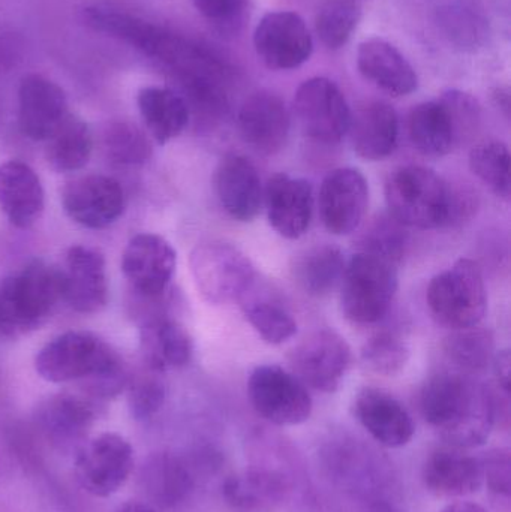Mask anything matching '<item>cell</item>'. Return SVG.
Wrapping results in <instances>:
<instances>
[{"label":"cell","instance_id":"obj_1","mask_svg":"<svg viewBox=\"0 0 511 512\" xmlns=\"http://www.w3.org/2000/svg\"><path fill=\"white\" fill-rule=\"evenodd\" d=\"M426 423L456 448L485 444L497 420V399L482 384L462 373H438L420 394Z\"/></svg>","mask_w":511,"mask_h":512},{"label":"cell","instance_id":"obj_2","mask_svg":"<svg viewBox=\"0 0 511 512\" xmlns=\"http://www.w3.org/2000/svg\"><path fill=\"white\" fill-rule=\"evenodd\" d=\"M35 369L54 384L83 382L84 390L96 399L116 397L131 379L111 346L84 331H68L48 342L36 355Z\"/></svg>","mask_w":511,"mask_h":512},{"label":"cell","instance_id":"obj_3","mask_svg":"<svg viewBox=\"0 0 511 512\" xmlns=\"http://www.w3.org/2000/svg\"><path fill=\"white\" fill-rule=\"evenodd\" d=\"M63 300L62 271L42 261L0 279V336H26L47 322Z\"/></svg>","mask_w":511,"mask_h":512},{"label":"cell","instance_id":"obj_4","mask_svg":"<svg viewBox=\"0 0 511 512\" xmlns=\"http://www.w3.org/2000/svg\"><path fill=\"white\" fill-rule=\"evenodd\" d=\"M453 188L435 171L407 165L390 174L386 200L390 215L405 227L435 230L450 225Z\"/></svg>","mask_w":511,"mask_h":512},{"label":"cell","instance_id":"obj_5","mask_svg":"<svg viewBox=\"0 0 511 512\" xmlns=\"http://www.w3.org/2000/svg\"><path fill=\"white\" fill-rule=\"evenodd\" d=\"M426 300L432 315L444 327H476L488 309L482 268L473 259H459L431 280Z\"/></svg>","mask_w":511,"mask_h":512},{"label":"cell","instance_id":"obj_6","mask_svg":"<svg viewBox=\"0 0 511 512\" xmlns=\"http://www.w3.org/2000/svg\"><path fill=\"white\" fill-rule=\"evenodd\" d=\"M195 286L210 304L240 301L257 282L251 259L221 240L200 243L189 256Z\"/></svg>","mask_w":511,"mask_h":512},{"label":"cell","instance_id":"obj_7","mask_svg":"<svg viewBox=\"0 0 511 512\" xmlns=\"http://www.w3.org/2000/svg\"><path fill=\"white\" fill-rule=\"evenodd\" d=\"M396 291L395 264L359 252L342 274V312L354 324H374L387 315Z\"/></svg>","mask_w":511,"mask_h":512},{"label":"cell","instance_id":"obj_8","mask_svg":"<svg viewBox=\"0 0 511 512\" xmlns=\"http://www.w3.org/2000/svg\"><path fill=\"white\" fill-rule=\"evenodd\" d=\"M248 394L255 411L276 426H299L312 414L306 385L281 366H260L251 373Z\"/></svg>","mask_w":511,"mask_h":512},{"label":"cell","instance_id":"obj_9","mask_svg":"<svg viewBox=\"0 0 511 512\" xmlns=\"http://www.w3.org/2000/svg\"><path fill=\"white\" fill-rule=\"evenodd\" d=\"M74 471L81 489L96 498H108L131 477L134 450L123 436L102 433L77 451Z\"/></svg>","mask_w":511,"mask_h":512},{"label":"cell","instance_id":"obj_10","mask_svg":"<svg viewBox=\"0 0 511 512\" xmlns=\"http://www.w3.org/2000/svg\"><path fill=\"white\" fill-rule=\"evenodd\" d=\"M294 111L303 134L321 144H338L348 134L351 110L335 81L314 77L300 84Z\"/></svg>","mask_w":511,"mask_h":512},{"label":"cell","instance_id":"obj_11","mask_svg":"<svg viewBox=\"0 0 511 512\" xmlns=\"http://www.w3.org/2000/svg\"><path fill=\"white\" fill-rule=\"evenodd\" d=\"M258 59L272 71H291L308 62L314 50L311 32L296 12L273 11L255 27Z\"/></svg>","mask_w":511,"mask_h":512},{"label":"cell","instance_id":"obj_12","mask_svg":"<svg viewBox=\"0 0 511 512\" xmlns=\"http://www.w3.org/2000/svg\"><path fill=\"white\" fill-rule=\"evenodd\" d=\"M351 360L353 354L347 340L332 330L311 334L290 354L294 375L303 384L323 393H333L341 387Z\"/></svg>","mask_w":511,"mask_h":512},{"label":"cell","instance_id":"obj_13","mask_svg":"<svg viewBox=\"0 0 511 512\" xmlns=\"http://www.w3.org/2000/svg\"><path fill=\"white\" fill-rule=\"evenodd\" d=\"M176 251L156 234H138L126 246L122 271L135 294L143 300H159L167 292L176 271Z\"/></svg>","mask_w":511,"mask_h":512},{"label":"cell","instance_id":"obj_14","mask_svg":"<svg viewBox=\"0 0 511 512\" xmlns=\"http://www.w3.org/2000/svg\"><path fill=\"white\" fill-rule=\"evenodd\" d=\"M62 204L66 215L81 227L102 230L125 212V194L117 180L90 174L66 183Z\"/></svg>","mask_w":511,"mask_h":512},{"label":"cell","instance_id":"obj_15","mask_svg":"<svg viewBox=\"0 0 511 512\" xmlns=\"http://www.w3.org/2000/svg\"><path fill=\"white\" fill-rule=\"evenodd\" d=\"M369 186L354 168H338L324 177L320 188V215L324 227L335 236L353 233L365 219Z\"/></svg>","mask_w":511,"mask_h":512},{"label":"cell","instance_id":"obj_16","mask_svg":"<svg viewBox=\"0 0 511 512\" xmlns=\"http://www.w3.org/2000/svg\"><path fill=\"white\" fill-rule=\"evenodd\" d=\"M68 98L59 84L29 74L18 86V126L29 140L47 141L69 116Z\"/></svg>","mask_w":511,"mask_h":512},{"label":"cell","instance_id":"obj_17","mask_svg":"<svg viewBox=\"0 0 511 512\" xmlns=\"http://www.w3.org/2000/svg\"><path fill=\"white\" fill-rule=\"evenodd\" d=\"M290 113L275 93H252L237 114L240 137L261 155H276L284 149L290 134Z\"/></svg>","mask_w":511,"mask_h":512},{"label":"cell","instance_id":"obj_18","mask_svg":"<svg viewBox=\"0 0 511 512\" xmlns=\"http://www.w3.org/2000/svg\"><path fill=\"white\" fill-rule=\"evenodd\" d=\"M62 271L63 300L78 313H98L108 303L104 256L87 246H72Z\"/></svg>","mask_w":511,"mask_h":512},{"label":"cell","instance_id":"obj_19","mask_svg":"<svg viewBox=\"0 0 511 512\" xmlns=\"http://www.w3.org/2000/svg\"><path fill=\"white\" fill-rule=\"evenodd\" d=\"M96 415L95 403L89 399L75 394H56L42 403L38 411V424L56 450L77 453L86 444Z\"/></svg>","mask_w":511,"mask_h":512},{"label":"cell","instance_id":"obj_20","mask_svg":"<svg viewBox=\"0 0 511 512\" xmlns=\"http://www.w3.org/2000/svg\"><path fill=\"white\" fill-rule=\"evenodd\" d=\"M267 218L279 236L296 240L308 231L314 210L312 185L305 179L275 174L264 191Z\"/></svg>","mask_w":511,"mask_h":512},{"label":"cell","instance_id":"obj_21","mask_svg":"<svg viewBox=\"0 0 511 512\" xmlns=\"http://www.w3.org/2000/svg\"><path fill=\"white\" fill-rule=\"evenodd\" d=\"M354 414L369 435L387 448L410 444L416 427L413 417L392 394L377 388H363L354 400Z\"/></svg>","mask_w":511,"mask_h":512},{"label":"cell","instance_id":"obj_22","mask_svg":"<svg viewBox=\"0 0 511 512\" xmlns=\"http://www.w3.org/2000/svg\"><path fill=\"white\" fill-rule=\"evenodd\" d=\"M215 191L225 212L239 222L257 218L263 206V185L255 165L242 155H227L215 171Z\"/></svg>","mask_w":511,"mask_h":512},{"label":"cell","instance_id":"obj_23","mask_svg":"<svg viewBox=\"0 0 511 512\" xmlns=\"http://www.w3.org/2000/svg\"><path fill=\"white\" fill-rule=\"evenodd\" d=\"M357 68L369 83L395 98L411 95L419 87L416 69L386 39L371 38L363 41L357 50Z\"/></svg>","mask_w":511,"mask_h":512},{"label":"cell","instance_id":"obj_24","mask_svg":"<svg viewBox=\"0 0 511 512\" xmlns=\"http://www.w3.org/2000/svg\"><path fill=\"white\" fill-rule=\"evenodd\" d=\"M423 481L429 492L441 498L473 495L485 483L482 460L465 453L464 448H438L426 459Z\"/></svg>","mask_w":511,"mask_h":512},{"label":"cell","instance_id":"obj_25","mask_svg":"<svg viewBox=\"0 0 511 512\" xmlns=\"http://www.w3.org/2000/svg\"><path fill=\"white\" fill-rule=\"evenodd\" d=\"M45 195L38 174L20 161L0 165V210L14 227L27 230L44 213Z\"/></svg>","mask_w":511,"mask_h":512},{"label":"cell","instance_id":"obj_26","mask_svg":"<svg viewBox=\"0 0 511 512\" xmlns=\"http://www.w3.org/2000/svg\"><path fill=\"white\" fill-rule=\"evenodd\" d=\"M351 144L366 161H380L392 155L399 137V119L395 108L386 102L372 101L351 114Z\"/></svg>","mask_w":511,"mask_h":512},{"label":"cell","instance_id":"obj_27","mask_svg":"<svg viewBox=\"0 0 511 512\" xmlns=\"http://www.w3.org/2000/svg\"><path fill=\"white\" fill-rule=\"evenodd\" d=\"M140 349L147 369L158 373L186 366L194 354V345L185 327L164 315L152 316L143 322Z\"/></svg>","mask_w":511,"mask_h":512},{"label":"cell","instance_id":"obj_28","mask_svg":"<svg viewBox=\"0 0 511 512\" xmlns=\"http://www.w3.org/2000/svg\"><path fill=\"white\" fill-rule=\"evenodd\" d=\"M224 498L237 512H276L287 501V478L270 469H246L228 477Z\"/></svg>","mask_w":511,"mask_h":512},{"label":"cell","instance_id":"obj_29","mask_svg":"<svg viewBox=\"0 0 511 512\" xmlns=\"http://www.w3.org/2000/svg\"><path fill=\"white\" fill-rule=\"evenodd\" d=\"M194 483L188 463L173 453L152 454L141 469L144 492L162 508L183 504L191 495Z\"/></svg>","mask_w":511,"mask_h":512},{"label":"cell","instance_id":"obj_30","mask_svg":"<svg viewBox=\"0 0 511 512\" xmlns=\"http://www.w3.org/2000/svg\"><path fill=\"white\" fill-rule=\"evenodd\" d=\"M408 135L414 149L428 158L449 155L459 144L452 114L441 98L422 102L411 110Z\"/></svg>","mask_w":511,"mask_h":512},{"label":"cell","instance_id":"obj_31","mask_svg":"<svg viewBox=\"0 0 511 512\" xmlns=\"http://www.w3.org/2000/svg\"><path fill=\"white\" fill-rule=\"evenodd\" d=\"M137 105L147 131L158 144L179 137L191 119L185 99L168 87H143L138 92Z\"/></svg>","mask_w":511,"mask_h":512},{"label":"cell","instance_id":"obj_32","mask_svg":"<svg viewBox=\"0 0 511 512\" xmlns=\"http://www.w3.org/2000/svg\"><path fill=\"white\" fill-rule=\"evenodd\" d=\"M291 270L297 285L306 294L323 297L342 280L345 259L338 246H312L296 256Z\"/></svg>","mask_w":511,"mask_h":512},{"label":"cell","instance_id":"obj_33","mask_svg":"<svg viewBox=\"0 0 511 512\" xmlns=\"http://www.w3.org/2000/svg\"><path fill=\"white\" fill-rule=\"evenodd\" d=\"M92 132L80 117L69 114L63 125L47 140L48 164L59 173L81 170L92 155Z\"/></svg>","mask_w":511,"mask_h":512},{"label":"cell","instance_id":"obj_34","mask_svg":"<svg viewBox=\"0 0 511 512\" xmlns=\"http://www.w3.org/2000/svg\"><path fill=\"white\" fill-rule=\"evenodd\" d=\"M444 354L450 363L465 373H477L488 369L495 357V339L486 328L470 327L453 330L444 339Z\"/></svg>","mask_w":511,"mask_h":512},{"label":"cell","instance_id":"obj_35","mask_svg":"<svg viewBox=\"0 0 511 512\" xmlns=\"http://www.w3.org/2000/svg\"><path fill=\"white\" fill-rule=\"evenodd\" d=\"M362 18L359 0H323L315 15V32L329 50L344 47Z\"/></svg>","mask_w":511,"mask_h":512},{"label":"cell","instance_id":"obj_36","mask_svg":"<svg viewBox=\"0 0 511 512\" xmlns=\"http://www.w3.org/2000/svg\"><path fill=\"white\" fill-rule=\"evenodd\" d=\"M252 289L240 300L249 324L270 345L290 340L297 333V322L291 313L269 298H258L252 294Z\"/></svg>","mask_w":511,"mask_h":512},{"label":"cell","instance_id":"obj_37","mask_svg":"<svg viewBox=\"0 0 511 512\" xmlns=\"http://www.w3.org/2000/svg\"><path fill=\"white\" fill-rule=\"evenodd\" d=\"M102 147L111 162L125 167L146 164L153 153L149 137L134 123L125 120H116L105 126Z\"/></svg>","mask_w":511,"mask_h":512},{"label":"cell","instance_id":"obj_38","mask_svg":"<svg viewBox=\"0 0 511 512\" xmlns=\"http://www.w3.org/2000/svg\"><path fill=\"white\" fill-rule=\"evenodd\" d=\"M510 150L498 140L476 144L470 152V168L497 197L510 200Z\"/></svg>","mask_w":511,"mask_h":512},{"label":"cell","instance_id":"obj_39","mask_svg":"<svg viewBox=\"0 0 511 512\" xmlns=\"http://www.w3.org/2000/svg\"><path fill=\"white\" fill-rule=\"evenodd\" d=\"M405 228L390 213L375 216L360 236V252L398 264L410 245V236Z\"/></svg>","mask_w":511,"mask_h":512},{"label":"cell","instance_id":"obj_40","mask_svg":"<svg viewBox=\"0 0 511 512\" xmlns=\"http://www.w3.org/2000/svg\"><path fill=\"white\" fill-rule=\"evenodd\" d=\"M410 358L407 342L390 331L375 334L362 349V360L369 370L378 375H398Z\"/></svg>","mask_w":511,"mask_h":512},{"label":"cell","instance_id":"obj_41","mask_svg":"<svg viewBox=\"0 0 511 512\" xmlns=\"http://www.w3.org/2000/svg\"><path fill=\"white\" fill-rule=\"evenodd\" d=\"M198 14L225 38H234L245 29L251 0H191Z\"/></svg>","mask_w":511,"mask_h":512},{"label":"cell","instance_id":"obj_42","mask_svg":"<svg viewBox=\"0 0 511 512\" xmlns=\"http://www.w3.org/2000/svg\"><path fill=\"white\" fill-rule=\"evenodd\" d=\"M153 370L129 379L128 406L132 417L138 421L155 417L165 402V385Z\"/></svg>","mask_w":511,"mask_h":512},{"label":"cell","instance_id":"obj_43","mask_svg":"<svg viewBox=\"0 0 511 512\" xmlns=\"http://www.w3.org/2000/svg\"><path fill=\"white\" fill-rule=\"evenodd\" d=\"M441 101L446 104L450 114H452L459 144L473 137L477 128H479L480 119H482V108H480L479 101L470 93L458 89H450L444 92L441 95Z\"/></svg>","mask_w":511,"mask_h":512},{"label":"cell","instance_id":"obj_44","mask_svg":"<svg viewBox=\"0 0 511 512\" xmlns=\"http://www.w3.org/2000/svg\"><path fill=\"white\" fill-rule=\"evenodd\" d=\"M483 480L498 496L509 498L511 493V457L506 448L492 450L482 460Z\"/></svg>","mask_w":511,"mask_h":512},{"label":"cell","instance_id":"obj_45","mask_svg":"<svg viewBox=\"0 0 511 512\" xmlns=\"http://www.w3.org/2000/svg\"><path fill=\"white\" fill-rule=\"evenodd\" d=\"M495 376H497L498 388L503 391L506 396L510 394L511 379V358L509 351L498 352L494 357Z\"/></svg>","mask_w":511,"mask_h":512},{"label":"cell","instance_id":"obj_46","mask_svg":"<svg viewBox=\"0 0 511 512\" xmlns=\"http://www.w3.org/2000/svg\"><path fill=\"white\" fill-rule=\"evenodd\" d=\"M441 512H488L482 505L476 502H455V504L447 505Z\"/></svg>","mask_w":511,"mask_h":512},{"label":"cell","instance_id":"obj_47","mask_svg":"<svg viewBox=\"0 0 511 512\" xmlns=\"http://www.w3.org/2000/svg\"><path fill=\"white\" fill-rule=\"evenodd\" d=\"M494 101L503 110L506 117L510 116V92L506 87H498L494 92Z\"/></svg>","mask_w":511,"mask_h":512},{"label":"cell","instance_id":"obj_48","mask_svg":"<svg viewBox=\"0 0 511 512\" xmlns=\"http://www.w3.org/2000/svg\"><path fill=\"white\" fill-rule=\"evenodd\" d=\"M116 512H158L152 505L143 504V502H126L122 507L117 508Z\"/></svg>","mask_w":511,"mask_h":512},{"label":"cell","instance_id":"obj_49","mask_svg":"<svg viewBox=\"0 0 511 512\" xmlns=\"http://www.w3.org/2000/svg\"><path fill=\"white\" fill-rule=\"evenodd\" d=\"M368 512H398L395 510L393 505H390L387 501H375L371 507L368 508Z\"/></svg>","mask_w":511,"mask_h":512}]
</instances>
